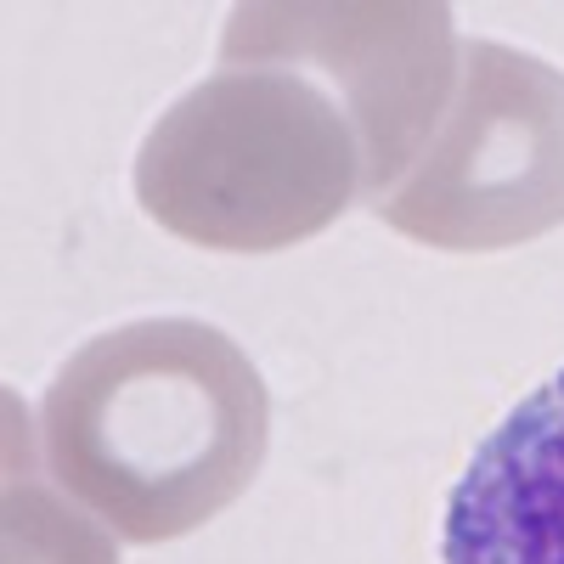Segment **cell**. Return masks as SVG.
<instances>
[{
    "instance_id": "cell-1",
    "label": "cell",
    "mask_w": 564,
    "mask_h": 564,
    "mask_svg": "<svg viewBox=\"0 0 564 564\" xmlns=\"http://www.w3.org/2000/svg\"><path fill=\"white\" fill-rule=\"evenodd\" d=\"M57 486L130 542L181 536L238 497L265 452V384L209 322H130L45 390Z\"/></svg>"
},
{
    "instance_id": "cell-2",
    "label": "cell",
    "mask_w": 564,
    "mask_h": 564,
    "mask_svg": "<svg viewBox=\"0 0 564 564\" xmlns=\"http://www.w3.org/2000/svg\"><path fill=\"white\" fill-rule=\"evenodd\" d=\"M401 231L491 249L564 215V79L502 45H475L423 170L379 204Z\"/></svg>"
},
{
    "instance_id": "cell-3",
    "label": "cell",
    "mask_w": 564,
    "mask_h": 564,
    "mask_svg": "<svg viewBox=\"0 0 564 564\" xmlns=\"http://www.w3.org/2000/svg\"><path fill=\"white\" fill-rule=\"evenodd\" d=\"M441 564H564V367L468 452L446 497Z\"/></svg>"
},
{
    "instance_id": "cell-4",
    "label": "cell",
    "mask_w": 564,
    "mask_h": 564,
    "mask_svg": "<svg viewBox=\"0 0 564 564\" xmlns=\"http://www.w3.org/2000/svg\"><path fill=\"white\" fill-rule=\"evenodd\" d=\"M85 536H90V531L74 520V513H63V508H52V502H40V497L23 491V520H12V542H23V553L12 547V564H68ZM79 564H113V558H108V547L97 542Z\"/></svg>"
}]
</instances>
